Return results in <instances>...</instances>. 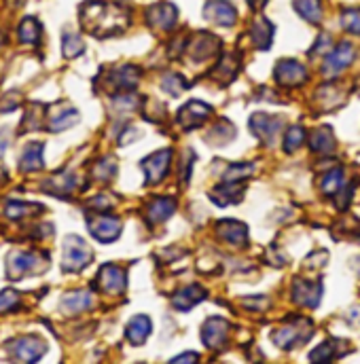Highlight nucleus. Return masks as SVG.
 I'll return each mask as SVG.
<instances>
[{"label":"nucleus","mask_w":360,"mask_h":364,"mask_svg":"<svg viewBox=\"0 0 360 364\" xmlns=\"http://www.w3.org/2000/svg\"><path fill=\"white\" fill-rule=\"evenodd\" d=\"M81 23L93 36H112L127 28L129 11L117 0H90L81 6Z\"/></svg>","instance_id":"f257e3e1"},{"label":"nucleus","mask_w":360,"mask_h":364,"mask_svg":"<svg viewBox=\"0 0 360 364\" xmlns=\"http://www.w3.org/2000/svg\"><path fill=\"white\" fill-rule=\"evenodd\" d=\"M47 267V257L41 252H13L6 259V275L11 279H21L23 275L41 273Z\"/></svg>","instance_id":"f03ea898"},{"label":"nucleus","mask_w":360,"mask_h":364,"mask_svg":"<svg viewBox=\"0 0 360 364\" xmlns=\"http://www.w3.org/2000/svg\"><path fill=\"white\" fill-rule=\"evenodd\" d=\"M93 259L91 248L77 235H70L64 240V257H62V267L64 272L77 273L85 269Z\"/></svg>","instance_id":"7ed1b4c3"},{"label":"nucleus","mask_w":360,"mask_h":364,"mask_svg":"<svg viewBox=\"0 0 360 364\" xmlns=\"http://www.w3.org/2000/svg\"><path fill=\"white\" fill-rule=\"evenodd\" d=\"M309 331H312V324L303 318H297L292 324H286L280 331H275L271 335V341L282 350H292L295 346H301L312 337Z\"/></svg>","instance_id":"20e7f679"},{"label":"nucleus","mask_w":360,"mask_h":364,"mask_svg":"<svg viewBox=\"0 0 360 364\" xmlns=\"http://www.w3.org/2000/svg\"><path fill=\"white\" fill-rule=\"evenodd\" d=\"M45 352H47V343L38 335H26L9 343L11 358L19 363H36Z\"/></svg>","instance_id":"39448f33"},{"label":"nucleus","mask_w":360,"mask_h":364,"mask_svg":"<svg viewBox=\"0 0 360 364\" xmlns=\"http://www.w3.org/2000/svg\"><path fill=\"white\" fill-rule=\"evenodd\" d=\"M88 225H90L91 235L102 244L115 242L121 235V220L112 214H104V212L93 214V216H90Z\"/></svg>","instance_id":"423d86ee"},{"label":"nucleus","mask_w":360,"mask_h":364,"mask_svg":"<svg viewBox=\"0 0 360 364\" xmlns=\"http://www.w3.org/2000/svg\"><path fill=\"white\" fill-rule=\"evenodd\" d=\"M250 127L253 132L261 138L263 144L273 146L275 144V138L280 134V127H282V119L280 117H271L265 112H257L253 119H250Z\"/></svg>","instance_id":"0eeeda50"},{"label":"nucleus","mask_w":360,"mask_h":364,"mask_svg":"<svg viewBox=\"0 0 360 364\" xmlns=\"http://www.w3.org/2000/svg\"><path fill=\"white\" fill-rule=\"evenodd\" d=\"M203 17L210 19L212 23L216 26H233L235 19H238V13H235V6L229 2V0H208L206 6H203Z\"/></svg>","instance_id":"6e6552de"},{"label":"nucleus","mask_w":360,"mask_h":364,"mask_svg":"<svg viewBox=\"0 0 360 364\" xmlns=\"http://www.w3.org/2000/svg\"><path fill=\"white\" fill-rule=\"evenodd\" d=\"M273 75H275V81L282 87H297V85H301L307 79L305 66H301L295 60H282V62H277Z\"/></svg>","instance_id":"1a4fd4ad"},{"label":"nucleus","mask_w":360,"mask_h":364,"mask_svg":"<svg viewBox=\"0 0 360 364\" xmlns=\"http://www.w3.org/2000/svg\"><path fill=\"white\" fill-rule=\"evenodd\" d=\"M354 47L350 45V43H342V45H337L335 49H333V53L324 60V66H322V73L327 75V77H335V75H339L342 70H346L350 64H352V60H354Z\"/></svg>","instance_id":"9d476101"},{"label":"nucleus","mask_w":360,"mask_h":364,"mask_svg":"<svg viewBox=\"0 0 360 364\" xmlns=\"http://www.w3.org/2000/svg\"><path fill=\"white\" fill-rule=\"evenodd\" d=\"M170 161H172V151L170 149H164V151H157L153 153L151 157H147L142 161V170L147 174V181L151 182H159L170 170Z\"/></svg>","instance_id":"9b49d317"},{"label":"nucleus","mask_w":360,"mask_h":364,"mask_svg":"<svg viewBox=\"0 0 360 364\" xmlns=\"http://www.w3.org/2000/svg\"><path fill=\"white\" fill-rule=\"evenodd\" d=\"M227 335H229V324H227V320H223L218 316L208 318L203 328H201V341L210 350H218L227 341Z\"/></svg>","instance_id":"f8f14e48"},{"label":"nucleus","mask_w":360,"mask_h":364,"mask_svg":"<svg viewBox=\"0 0 360 364\" xmlns=\"http://www.w3.org/2000/svg\"><path fill=\"white\" fill-rule=\"evenodd\" d=\"M97 284L102 290H106L108 294H121L127 286V277L125 272L117 265H104L97 273Z\"/></svg>","instance_id":"ddd939ff"},{"label":"nucleus","mask_w":360,"mask_h":364,"mask_svg":"<svg viewBox=\"0 0 360 364\" xmlns=\"http://www.w3.org/2000/svg\"><path fill=\"white\" fill-rule=\"evenodd\" d=\"M322 296V284L320 282H305V279H297L292 286V299L299 305L305 307H316L320 303Z\"/></svg>","instance_id":"4468645a"},{"label":"nucleus","mask_w":360,"mask_h":364,"mask_svg":"<svg viewBox=\"0 0 360 364\" xmlns=\"http://www.w3.org/2000/svg\"><path fill=\"white\" fill-rule=\"evenodd\" d=\"M210 106H206L203 102H197V100H193V102H189L184 108H180L179 112V121L182 127H186V129H195V127H199L206 119H208V114H210Z\"/></svg>","instance_id":"2eb2a0df"},{"label":"nucleus","mask_w":360,"mask_h":364,"mask_svg":"<svg viewBox=\"0 0 360 364\" xmlns=\"http://www.w3.org/2000/svg\"><path fill=\"white\" fill-rule=\"evenodd\" d=\"M147 17H149V23L153 28L170 30L176 23V6L170 4V2H159V4H155V6L149 9Z\"/></svg>","instance_id":"dca6fc26"},{"label":"nucleus","mask_w":360,"mask_h":364,"mask_svg":"<svg viewBox=\"0 0 360 364\" xmlns=\"http://www.w3.org/2000/svg\"><path fill=\"white\" fill-rule=\"evenodd\" d=\"M218 235L225 242L235 244V246H246V242H248V229H246V225H242L238 220H223V223H218Z\"/></svg>","instance_id":"f3484780"},{"label":"nucleus","mask_w":360,"mask_h":364,"mask_svg":"<svg viewBox=\"0 0 360 364\" xmlns=\"http://www.w3.org/2000/svg\"><path fill=\"white\" fill-rule=\"evenodd\" d=\"M206 299V290L201 288V286H197V284H191V286H186V288H182L179 290L174 296H172V305L180 309V311H186V309H191V307H195L199 301H203Z\"/></svg>","instance_id":"a211bd4d"},{"label":"nucleus","mask_w":360,"mask_h":364,"mask_svg":"<svg viewBox=\"0 0 360 364\" xmlns=\"http://www.w3.org/2000/svg\"><path fill=\"white\" fill-rule=\"evenodd\" d=\"M93 305V296H91L90 290H75V292H68L62 303H60V309H64L66 314H81L85 309H90Z\"/></svg>","instance_id":"6ab92c4d"},{"label":"nucleus","mask_w":360,"mask_h":364,"mask_svg":"<svg viewBox=\"0 0 360 364\" xmlns=\"http://www.w3.org/2000/svg\"><path fill=\"white\" fill-rule=\"evenodd\" d=\"M43 166H45V164H43V144H38V142L28 144V146L23 149V153H21V159H19L21 172L32 174V172L43 170Z\"/></svg>","instance_id":"aec40b11"},{"label":"nucleus","mask_w":360,"mask_h":364,"mask_svg":"<svg viewBox=\"0 0 360 364\" xmlns=\"http://www.w3.org/2000/svg\"><path fill=\"white\" fill-rule=\"evenodd\" d=\"M151 335V320L147 316H136L125 328V337L132 346H142Z\"/></svg>","instance_id":"412c9836"},{"label":"nucleus","mask_w":360,"mask_h":364,"mask_svg":"<svg viewBox=\"0 0 360 364\" xmlns=\"http://www.w3.org/2000/svg\"><path fill=\"white\" fill-rule=\"evenodd\" d=\"M174 208H176V203L170 197H159V199H155V201L149 203L147 218H149L151 225H159V223H164V220H168L172 216Z\"/></svg>","instance_id":"4be33fe9"},{"label":"nucleus","mask_w":360,"mask_h":364,"mask_svg":"<svg viewBox=\"0 0 360 364\" xmlns=\"http://www.w3.org/2000/svg\"><path fill=\"white\" fill-rule=\"evenodd\" d=\"M138 68L134 66H121V68H115L112 75H110V83L117 87V90H134L138 85Z\"/></svg>","instance_id":"5701e85b"},{"label":"nucleus","mask_w":360,"mask_h":364,"mask_svg":"<svg viewBox=\"0 0 360 364\" xmlns=\"http://www.w3.org/2000/svg\"><path fill=\"white\" fill-rule=\"evenodd\" d=\"M309 149L314 153H333L335 151V136L331 127H318L309 136Z\"/></svg>","instance_id":"b1692460"},{"label":"nucleus","mask_w":360,"mask_h":364,"mask_svg":"<svg viewBox=\"0 0 360 364\" xmlns=\"http://www.w3.org/2000/svg\"><path fill=\"white\" fill-rule=\"evenodd\" d=\"M17 34H19V41H21L23 45H34V47H36V45L41 43L43 28H41V23H38L34 17H26V19L19 23Z\"/></svg>","instance_id":"393cba45"},{"label":"nucleus","mask_w":360,"mask_h":364,"mask_svg":"<svg viewBox=\"0 0 360 364\" xmlns=\"http://www.w3.org/2000/svg\"><path fill=\"white\" fill-rule=\"evenodd\" d=\"M216 51H218V38H214L212 34H199L195 38V43L191 45V53H193L195 60L210 58Z\"/></svg>","instance_id":"a878e982"},{"label":"nucleus","mask_w":360,"mask_h":364,"mask_svg":"<svg viewBox=\"0 0 360 364\" xmlns=\"http://www.w3.org/2000/svg\"><path fill=\"white\" fill-rule=\"evenodd\" d=\"M36 212H43V205H38V203H23V201H9L6 203V210H4V214L11 220L36 216Z\"/></svg>","instance_id":"bb28decb"},{"label":"nucleus","mask_w":360,"mask_h":364,"mask_svg":"<svg viewBox=\"0 0 360 364\" xmlns=\"http://www.w3.org/2000/svg\"><path fill=\"white\" fill-rule=\"evenodd\" d=\"M295 11L309 23H320V19H322L320 0H295Z\"/></svg>","instance_id":"cd10ccee"},{"label":"nucleus","mask_w":360,"mask_h":364,"mask_svg":"<svg viewBox=\"0 0 360 364\" xmlns=\"http://www.w3.org/2000/svg\"><path fill=\"white\" fill-rule=\"evenodd\" d=\"M83 51H85V45H83L81 36L77 32L66 30L64 36H62V53H64V58L66 60H73V58L81 55Z\"/></svg>","instance_id":"c85d7f7f"},{"label":"nucleus","mask_w":360,"mask_h":364,"mask_svg":"<svg viewBox=\"0 0 360 364\" xmlns=\"http://www.w3.org/2000/svg\"><path fill=\"white\" fill-rule=\"evenodd\" d=\"M271 36H273V26L265 17H259L253 26V38L257 43L259 49H268L271 43Z\"/></svg>","instance_id":"c756f323"},{"label":"nucleus","mask_w":360,"mask_h":364,"mask_svg":"<svg viewBox=\"0 0 360 364\" xmlns=\"http://www.w3.org/2000/svg\"><path fill=\"white\" fill-rule=\"evenodd\" d=\"M337 346H342V341H337V339H331V341L318 346V348L309 354V360H312V363H331V360H335L337 354H339V350H335Z\"/></svg>","instance_id":"7c9ffc66"},{"label":"nucleus","mask_w":360,"mask_h":364,"mask_svg":"<svg viewBox=\"0 0 360 364\" xmlns=\"http://www.w3.org/2000/svg\"><path fill=\"white\" fill-rule=\"evenodd\" d=\"M77 121H79V112H77L75 108H68V110L58 112V114H53V117H51V121H49V129H51V132H64V129L73 127Z\"/></svg>","instance_id":"2f4dec72"},{"label":"nucleus","mask_w":360,"mask_h":364,"mask_svg":"<svg viewBox=\"0 0 360 364\" xmlns=\"http://www.w3.org/2000/svg\"><path fill=\"white\" fill-rule=\"evenodd\" d=\"M342 188H344V172L339 168H335L333 172L324 174V178H322V191L327 195H337V193H342Z\"/></svg>","instance_id":"473e14b6"},{"label":"nucleus","mask_w":360,"mask_h":364,"mask_svg":"<svg viewBox=\"0 0 360 364\" xmlns=\"http://www.w3.org/2000/svg\"><path fill=\"white\" fill-rule=\"evenodd\" d=\"M75 186H77V181H75L73 176H66V174H64V176H60V178H51L45 188L51 191V193H55V195H60V197H62V195L66 197V195H70V193L75 191Z\"/></svg>","instance_id":"72a5a7b5"},{"label":"nucleus","mask_w":360,"mask_h":364,"mask_svg":"<svg viewBox=\"0 0 360 364\" xmlns=\"http://www.w3.org/2000/svg\"><path fill=\"white\" fill-rule=\"evenodd\" d=\"M339 21H342V26L348 32L360 34V9H348V11H344L342 17H339Z\"/></svg>","instance_id":"f704fd0d"},{"label":"nucleus","mask_w":360,"mask_h":364,"mask_svg":"<svg viewBox=\"0 0 360 364\" xmlns=\"http://www.w3.org/2000/svg\"><path fill=\"white\" fill-rule=\"evenodd\" d=\"M21 305V296L15 290L0 292V311H17Z\"/></svg>","instance_id":"c9c22d12"},{"label":"nucleus","mask_w":360,"mask_h":364,"mask_svg":"<svg viewBox=\"0 0 360 364\" xmlns=\"http://www.w3.org/2000/svg\"><path fill=\"white\" fill-rule=\"evenodd\" d=\"M305 132H303V127H290L288 132H286V140H284V144H286V151H297L303 142H305Z\"/></svg>","instance_id":"e433bc0d"},{"label":"nucleus","mask_w":360,"mask_h":364,"mask_svg":"<svg viewBox=\"0 0 360 364\" xmlns=\"http://www.w3.org/2000/svg\"><path fill=\"white\" fill-rule=\"evenodd\" d=\"M115 172H117V166H115V161L112 159H106V161H100L95 168H93V176L97 178V181L106 182L110 181L112 176H115Z\"/></svg>","instance_id":"4c0bfd02"},{"label":"nucleus","mask_w":360,"mask_h":364,"mask_svg":"<svg viewBox=\"0 0 360 364\" xmlns=\"http://www.w3.org/2000/svg\"><path fill=\"white\" fill-rule=\"evenodd\" d=\"M164 90L168 91V93H172V95H180L182 91L186 90V81L182 77H179V75H166Z\"/></svg>","instance_id":"58836bf2"},{"label":"nucleus","mask_w":360,"mask_h":364,"mask_svg":"<svg viewBox=\"0 0 360 364\" xmlns=\"http://www.w3.org/2000/svg\"><path fill=\"white\" fill-rule=\"evenodd\" d=\"M255 172L253 166H231L225 174V182H238L244 181L246 176H250Z\"/></svg>","instance_id":"ea45409f"},{"label":"nucleus","mask_w":360,"mask_h":364,"mask_svg":"<svg viewBox=\"0 0 360 364\" xmlns=\"http://www.w3.org/2000/svg\"><path fill=\"white\" fill-rule=\"evenodd\" d=\"M199 356L197 354H182V356H176L174 363H197Z\"/></svg>","instance_id":"a19ab883"},{"label":"nucleus","mask_w":360,"mask_h":364,"mask_svg":"<svg viewBox=\"0 0 360 364\" xmlns=\"http://www.w3.org/2000/svg\"><path fill=\"white\" fill-rule=\"evenodd\" d=\"M6 146H9V132L2 129V132H0V155L6 151Z\"/></svg>","instance_id":"79ce46f5"},{"label":"nucleus","mask_w":360,"mask_h":364,"mask_svg":"<svg viewBox=\"0 0 360 364\" xmlns=\"http://www.w3.org/2000/svg\"><path fill=\"white\" fill-rule=\"evenodd\" d=\"M263 2H265V0H250V4H253V6H261Z\"/></svg>","instance_id":"37998d69"},{"label":"nucleus","mask_w":360,"mask_h":364,"mask_svg":"<svg viewBox=\"0 0 360 364\" xmlns=\"http://www.w3.org/2000/svg\"><path fill=\"white\" fill-rule=\"evenodd\" d=\"M354 263H356V272L360 273V257H359V259H356V261H354Z\"/></svg>","instance_id":"c03bdc74"}]
</instances>
